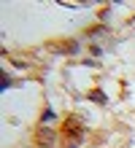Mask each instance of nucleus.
<instances>
[{
	"mask_svg": "<svg viewBox=\"0 0 135 148\" xmlns=\"http://www.w3.org/2000/svg\"><path fill=\"white\" fill-rule=\"evenodd\" d=\"M89 100H95V102H100V105H105L108 102V97L100 92V89H95V92H89Z\"/></svg>",
	"mask_w": 135,
	"mask_h": 148,
	"instance_id": "1",
	"label": "nucleus"
},
{
	"mask_svg": "<svg viewBox=\"0 0 135 148\" xmlns=\"http://www.w3.org/2000/svg\"><path fill=\"white\" fill-rule=\"evenodd\" d=\"M54 116H57V113H54L51 108H46V110H43V116H41V121H54Z\"/></svg>",
	"mask_w": 135,
	"mask_h": 148,
	"instance_id": "2",
	"label": "nucleus"
},
{
	"mask_svg": "<svg viewBox=\"0 0 135 148\" xmlns=\"http://www.w3.org/2000/svg\"><path fill=\"white\" fill-rule=\"evenodd\" d=\"M11 86H14L11 75H6V73H3V92H6V89H11Z\"/></svg>",
	"mask_w": 135,
	"mask_h": 148,
	"instance_id": "3",
	"label": "nucleus"
}]
</instances>
